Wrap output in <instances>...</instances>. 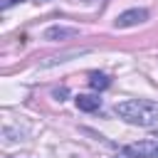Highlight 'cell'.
Here are the masks:
<instances>
[{"instance_id":"cell-5","label":"cell","mask_w":158,"mask_h":158,"mask_svg":"<svg viewBox=\"0 0 158 158\" xmlns=\"http://www.w3.org/2000/svg\"><path fill=\"white\" fill-rule=\"evenodd\" d=\"M74 35H77V30H72V27H49V30L44 32V40L57 42V40H62V37H74Z\"/></svg>"},{"instance_id":"cell-8","label":"cell","mask_w":158,"mask_h":158,"mask_svg":"<svg viewBox=\"0 0 158 158\" xmlns=\"http://www.w3.org/2000/svg\"><path fill=\"white\" fill-rule=\"evenodd\" d=\"M15 2H22V0H5V2H2V7H10V5H15Z\"/></svg>"},{"instance_id":"cell-2","label":"cell","mask_w":158,"mask_h":158,"mask_svg":"<svg viewBox=\"0 0 158 158\" xmlns=\"http://www.w3.org/2000/svg\"><path fill=\"white\" fill-rule=\"evenodd\" d=\"M131 158H158V141H138L126 146Z\"/></svg>"},{"instance_id":"cell-3","label":"cell","mask_w":158,"mask_h":158,"mask_svg":"<svg viewBox=\"0 0 158 158\" xmlns=\"http://www.w3.org/2000/svg\"><path fill=\"white\" fill-rule=\"evenodd\" d=\"M148 20V10H143V7H133V10H126V12H121L118 17H116V27H133V25H138V22H146Z\"/></svg>"},{"instance_id":"cell-7","label":"cell","mask_w":158,"mask_h":158,"mask_svg":"<svg viewBox=\"0 0 158 158\" xmlns=\"http://www.w3.org/2000/svg\"><path fill=\"white\" fill-rule=\"evenodd\" d=\"M114 158H131V156H128V151H126V148H121V151H118Z\"/></svg>"},{"instance_id":"cell-6","label":"cell","mask_w":158,"mask_h":158,"mask_svg":"<svg viewBox=\"0 0 158 158\" xmlns=\"http://www.w3.org/2000/svg\"><path fill=\"white\" fill-rule=\"evenodd\" d=\"M109 84H111V79H109L106 74H101V72H91V74H89V86H91V89L101 91V89H106Z\"/></svg>"},{"instance_id":"cell-1","label":"cell","mask_w":158,"mask_h":158,"mask_svg":"<svg viewBox=\"0 0 158 158\" xmlns=\"http://www.w3.org/2000/svg\"><path fill=\"white\" fill-rule=\"evenodd\" d=\"M116 116L133 126H158V101L148 99H128L114 106Z\"/></svg>"},{"instance_id":"cell-4","label":"cell","mask_w":158,"mask_h":158,"mask_svg":"<svg viewBox=\"0 0 158 158\" xmlns=\"http://www.w3.org/2000/svg\"><path fill=\"white\" fill-rule=\"evenodd\" d=\"M74 104H77V109H81V111H96V109L101 106V99L94 96V94H79V96H74Z\"/></svg>"}]
</instances>
